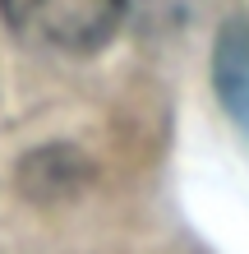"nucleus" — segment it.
<instances>
[{
    "instance_id": "1",
    "label": "nucleus",
    "mask_w": 249,
    "mask_h": 254,
    "mask_svg": "<svg viewBox=\"0 0 249 254\" xmlns=\"http://www.w3.org/2000/svg\"><path fill=\"white\" fill-rule=\"evenodd\" d=\"M129 0H0L14 33L47 51H69L88 56L106 47L125 19Z\"/></svg>"
},
{
    "instance_id": "2",
    "label": "nucleus",
    "mask_w": 249,
    "mask_h": 254,
    "mask_svg": "<svg viewBox=\"0 0 249 254\" xmlns=\"http://www.w3.org/2000/svg\"><path fill=\"white\" fill-rule=\"evenodd\" d=\"M217 93H222L231 121L249 134V33L236 23L217 42Z\"/></svg>"
}]
</instances>
